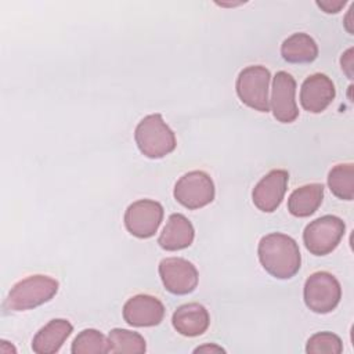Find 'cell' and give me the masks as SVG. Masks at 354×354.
I'll return each instance as SVG.
<instances>
[{
  "mask_svg": "<svg viewBox=\"0 0 354 354\" xmlns=\"http://www.w3.org/2000/svg\"><path fill=\"white\" fill-rule=\"evenodd\" d=\"M296 80L285 71L275 73L272 79L271 111L274 118L281 123H292L299 116V109L295 100Z\"/></svg>",
  "mask_w": 354,
  "mask_h": 354,
  "instance_id": "cell-10",
  "label": "cell"
},
{
  "mask_svg": "<svg viewBox=\"0 0 354 354\" xmlns=\"http://www.w3.org/2000/svg\"><path fill=\"white\" fill-rule=\"evenodd\" d=\"M194 353H225V350L216 344H205V346L196 347Z\"/></svg>",
  "mask_w": 354,
  "mask_h": 354,
  "instance_id": "cell-25",
  "label": "cell"
},
{
  "mask_svg": "<svg viewBox=\"0 0 354 354\" xmlns=\"http://www.w3.org/2000/svg\"><path fill=\"white\" fill-rule=\"evenodd\" d=\"M289 181V173L282 169L267 173L253 188L252 199L257 209L266 213L277 210L281 205Z\"/></svg>",
  "mask_w": 354,
  "mask_h": 354,
  "instance_id": "cell-11",
  "label": "cell"
},
{
  "mask_svg": "<svg viewBox=\"0 0 354 354\" xmlns=\"http://www.w3.org/2000/svg\"><path fill=\"white\" fill-rule=\"evenodd\" d=\"M335 94L336 90L333 82L324 73H314L301 84L300 104L306 111L319 113L329 106Z\"/></svg>",
  "mask_w": 354,
  "mask_h": 354,
  "instance_id": "cell-13",
  "label": "cell"
},
{
  "mask_svg": "<svg viewBox=\"0 0 354 354\" xmlns=\"http://www.w3.org/2000/svg\"><path fill=\"white\" fill-rule=\"evenodd\" d=\"M58 281L48 275H29L17 282L4 300L8 311H26L51 300L58 292Z\"/></svg>",
  "mask_w": 354,
  "mask_h": 354,
  "instance_id": "cell-2",
  "label": "cell"
},
{
  "mask_svg": "<svg viewBox=\"0 0 354 354\" xmlns=\"http://www.w3.org/2000/svg\"><path fill=\"white\" fill-rule=\"evenodd\" d=\"M353 11H354V4L350 7L348 14H347V17H346V22H344V26H346V29L348 30V33H353V32H354V30L351 29V26H350V21H351V14H353Z\"/></svg>",
  "mask_w": 354,
  "mask_h": 354,
  "instance_id": "cell-26",
  "label": "cell"
},
{
  "mask_svg": "<svg viewBox=\"0 0 354 354\" xmlns=\"http://www.w3.org/2000/svg\"><path fill=\"white\" fill-rule=\"evenodd\" d=\"M123 220L131 235L141 239L151 238L163 220V206L152 199L136 201L126 209Z\"/></svg>",
  "mask_w": 354,
  "mask_h": 354,
  "instance_id": "cell-8",
  "label": "cell"
},
{
  "mask_svg": "<svg viewBox=\"0 0 354 354\" xmlns=\"http://www.w3.org/2000/svg\"><path fill=\"white\" fill-rule=\"evenodd\" d=\"M328 185L335 196L351 201L354 198V165L339 163L333 166L328 174Z\"/></svg>",
  "mask_w": 354,
  "mask_h": 354,
  "instance_id": "cell-19",
  "label": "cell"
},
{
  "mask_svg": "<svg viewBox=\"0 0 354 354\" xmlns=\"http://www.w3.org/2000/svg\"><path fill=\"white\" fill-rule=\"evenodd\" d=\"M195 236L194 227L191 221L180 213H173L169 216L166 225L163 227L158 243L162 249L174 252L188 248Z\"/></svg>",
  "mask_w": 354,
  "mask_h": 354,
  "instance_id": "cell-15",
  "label": "cell"
},
{
  "mask_svg": "<svg viewBox=\"0 0 354 354\" xmlns=\"http://www.w3.org/2000/svg\"><path fill=\"white\" fill-rule=\"evenodd\" d=\"M353 53H354V50H353V47H350L343 55H342V58H340V64H342V69H343V72L347 75V77L348 79H353Z\"/></svg>",
  "mask_w": 354,
  "mask_h": 354,
  "instance_id": "cell-24",
  "label": "cell"
},
{
  "mask_svg": "<svg viewBox=\"0 0 354 354\" xmlns=\"http://www.w3.org/2000/svg\"><path fill=\"white\" fill-rule=\"evenodd\" d=\"M134 140L142 155L159 159L174 151L177 141L173 130L159 113H152L140 120L134 131Z\"/></svg>",
  "mask_w": 354,
  "mask_h": 354,
  "instance_id": "cell-3",
  "label": "cell"
},
{
  "mask_svg": "<svg viewBox=\"0 0 354 354\" xmlns=\"http://www.w3.org/2000/svg\"><path fill=\"white\" fill-rule=\"evenodd\" d=\"M109 353L141 354L147 350L145 339L137 333L122 328H115L108 335Z\"/></svg>",
  "mask_w": 354,
  "mask_h": 354,
  "instance_id": "cell-20",
  "label": "cell"
},
{
  "mask_svg": "<svg viewBox=\"0 0 354 354\" xmlns=\"http://www.w3.org/2000/svg\"><path fill=\"white\" fill-rule=\"evenodd\" d=\"M304 303L318 314H326L336 308L342 297L339 281L328 271H317L311 274L304 283Z\"/></svg>",
  "mask_w": 354,
  "mask_h": 354,
  "instance_id": "cell-6",
  "label": "cell"
},
{
  "mask_svg": "<svg viewBox=\"0 0 354 354\" xmlns=\"http://www.w3.org/2000/svg\"><path fill=\"white\" fill-rule=\"evenodd\" d=\"M270 71L261 65H250L242 69L236 77V94L239 100L259 112L270 111L268 84Z\"/></svg>",
  "mask_w": 354,
  "mask_h": 354,
  "instance_id": "cell-4",
  "label": "cell"
},
{
  "mask_svg": "<svg viewBox=\"0 0 354 354\" xmlns=\"http://www.w3.org/2000/svg\"><path fill=\"white\" fill-rule=\"evenodd\" d=\"M263 268L278 279H289L300 270L301 256L293 238L281 232L264 235L257 248Z\"/></svg>",
  "mask_w": 354,
  "mask_h": 354,
  "instance_id": "cell-1",
  "label": "cell"
},
{
  "mask_svg": "<svg viewBox=\"0 0 354 354\" xmlns=\"http://www.w3.org/2000/svg\"><path fill=\"white\" fill-rule=\"evenodd\" d=\"M72 354H104L109 353L108 339L97 329H84L73 340Z\"/></svg>",
  "mask_w": 354,
  "mask_h": 354,
  "instance_id": "cell-21",
  "label": "cell"
},
{
  "mask_svg": "<svg viewBox=\"0 0 354 354\" xmlns=\"http://www.w3.org/2000/svg\"><path fill=\"white\" fill-rule=\"evenodd\" d=\"M324 185L311 183L296 188L288 199V210L296 217L311 216L322 203Z\"/></svg>",
  "mask_w": 354,
  "mask_h": 354,
  "instance_id": "cell-17",
  "label": "cell"
},
{
  "mask_svg": "<svg viewBox=\"0 0 354 354\" xmlns=\"http://www.w3.org/2000/svg\"><path fill=\"white\" fill-rule=\"evenodd\" d=\"M174 329L188 337H195L206 332L210 324L207 310L199 303H187L176 308L171 317Z\"/></svg>",
  "mask_w": 354,
  "mask_h": 354,
  "instance_id": "cell-14",
  "label": "cell"
},
{
  "mask_svg": "<svg viewBox=\"0 0 354 354\" xmlns=\"http://www.w3.org/2000/svg\"><path fill=\"white\" fill-rule=\"evenodd\" d=\"M343 351V343L340 337L332 332H318L313 335L306 344V353L308 354H340Z\"/></svg>",
  "mask_w": 354,
  "mask_h": 354,
  "instance_id": "cell-22",
  "label": "cell"
},
{
  "mask_svg": "<svg viewBox=\"0 0 354 354\" xmlns=\"http://www.w3.org/2000/svg\"><path fill=\"white\" fill-rule=\"evenodd\" d=\"M163 286L173 295H188L198 285V270L183 257H166L159 263Z\"/></svg>",
  "mask_w": 354,
  "mask_h": 354,
  "instance_id": "cell-9",
  "label": "cell"
},
{
  "mask_svg": "<svg viewBox=\"0 0 354 354\" xmlns=\"http://www.w3.org/2000/svg\"><path fill=\"white\" fill-rule=\"evenodd\" d=\"M346 4V0H322V1H317V6L319 8H322L325 12L328 14H332V12H337L340 11L342 7H344Z\"/></svg>",
  "mask_w": 354,
  "mask_h": 354,
  "instance_id": "cell-23",
  "label": "cell"
},
{
  "mask_svg": "<svg viewBox=\"0 0 354 354\" xmlns=\"http://www.w3.org/2000/svg\"><path fill=\"white\" fill-rule=\"evenodd\" d=\"M346 225L337 216L326 214L315 218L303 232L306 249L315 256H324L336 249L344 235Z\"/></svg>",
  "mask_w": 354,
  "mask_h": 354,
  "instance_id": "cell-5",
  "label": "cell"
},
{
  "mask_svg": "<svg viewBox=\"0 0 354 354\" xmlns=\"http://www.w3.org/2000/svg\"><path fill=\"white\" fill-rule=\"evenodd\" d=\"M173 195L187 209H199L214 199V184L210 176L202 170H192L178 178Z\"/></svg>",
  "mask_w": 354,
  "mask_h": 354,
  "instance_id": "cell-7",
  "label": "cell"
},
{
  "mask_svg": "<svg viewBox=\"0 0 354 354\" xmlns=\"http://www.w3.org/2000/svg\"><path fill=\"white\" fill-rule=\"evenodd\" d=\"M73 326L69 321L57 318L46 324L33 337L32 350L36 354H54L71 336Z\"/></svg>",
  "mask_w": 354,
  "mask_h": 354,
  "instance_id": "cell-16",
  "label": "cell"
},
{
  "mask_svg": "<svg viewBox=\"0 0 354 354\" xmlns=\"http://www.w3.org/2000/svg\"><path fill=\"white\" fill-rule=\"evenodd\" d=\"M163 317V303L151 295H136L123 306V318L131 326H155L162 322Z\"/></svg>",
  "mask_w": 354,
  "mask_h": 354,
  "instance_id": "cell-12",
  "label": "cell"
},
{
  "mask_svg": "<svg viewBox=\"0 0 354 354\" xmlns=\"http://www.w3.org/2000/svg\"><path fill=\"white\" fill-rule=\"evenodd\" d=\"M282 58L292 64L313 62L318 55L315 40L307 33H293L281 46Z\"/></svg>",
  "mask_w": 354,
  "mask_h": 354,
  "instance_id": "cell-18",
  "label": "cell"
}]
</instances>
